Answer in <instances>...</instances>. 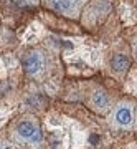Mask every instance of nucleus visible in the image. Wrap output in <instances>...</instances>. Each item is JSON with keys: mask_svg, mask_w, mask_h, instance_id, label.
I'll use <instances>...</instances> for the list:
<instances>
[{"mask_svg": "<svg viewBox=\"0 0 137 149\" xmlns=\"http://www.w3.org/2000/svg\"><path fill=\"white\" fill-rule=\"evenodd\" d=\"M43 66V60L40 56V53L37 52H32V53H28L23 60V68L28 74H35L40 71V68Z\"/></svg>", "mask_w": 137, "mask_h": 149, "instance_id": "obj_2", "label": "nucleus"}, {"mask_svg": "<svg viewBox=\"0 0 137 149\" xmlns=\"http://www.w3.org/2000/svg\"><path fill=\"white\" fill-rule=\"evenodd\" d=\"M129 63H131L129 58H127L126 55H121V53L114 55L111 58V68L114 70V71H119V73H121V71H126Z\"/></svg>", "mask_w": 137, "mask_h": 149, "instance_id": "obj_4", "label": "nucleus"}, {"mask_svg": "<svg viewBox=\"0 0 137 149\" xmlns=\"http://www.w3.org/2000/svg\"><path fill=\"white\" fill-rule=\"evenodd\" d=\"M53 7L58 12H68L71 8V2L69 0H53Z\"/></svg>", "mask_w": 137, "mask_h": 149, "instance_id": "obj_5", "label": "nucleus"}, {"mask_svg": "<svg viewBox=\"0 0 137 149\" xmlns=\"http://www.w3.org/2000/svg\"><path fill=\"white\" fill-rule=\"evenodd\" d=\"M69 2H81V0H69Z\"/></svg>", "mask_w": 137, "mask_h": 149, "instance_id": "obj_8", "label": "nucleus"}, {"mask_svg": "<svg viewBox=\"0 0 137 149\" xmlns=\"http://www.w3.org/2000/svg\"><path fill=\"white\" fill-rule=\"evenodd\" d=\"M134 55H136V60H137V45H136V48H134Z\"/></svg>", "mask_w": 137, "mask_h": 149, "instance_id": "obj_7", "label": "nucleus"}, {"mask_svg": "<svg viewBox=\"0 0 137 149\" xmlns=\"http://www.w3.org/2000/svg\"><path fill=\"white\" fill-rule=\"evenodd\" d=\"M93 101H94L96 106H99V108H106V104H107L106 95L102 93V91H96L94 96H93Z\"/></svg>", "mask_w": 137, "mask_h": 149, "instance_id": "obj_6", "label": "nucleus"}, {"mask_svg": "<svg viewBox=\"0 0 137 149\" xmlns=\"http://www.w3.org/2000/svg\"><path fill=\"white\" fill-rule=\"evenodd\" d=\"M116 121L121 126H131L132 124V108L129 104H121L116 111Z\"/></svg>", "mask_w": 137, "mask_h": 149, "instance_id": "obj_3", "label": "nucleus"}, {"mask_svg": "<svg viewBox=\"0 0 137 149\" xmlns=\"http://www.w3.org/2000/svg\"><path fill=\"white\" fill-rule=\"evenodd\" d=\"M17 134L25 141H32V143H38L42 139V133L35 123L32 121H21L17 126Z\"/></svg>", "mask_w": 137, "mask_h": 149, "instance_id": "obj_1", "label": "nucleus"}]
</instances>
